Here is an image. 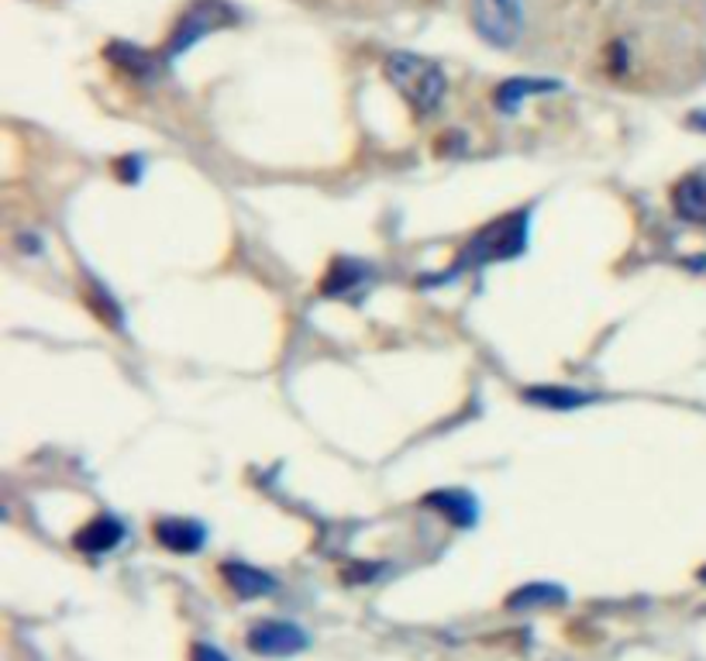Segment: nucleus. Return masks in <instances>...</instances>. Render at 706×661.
Instances as JSON below:
<instances>
[{"label": "nucleus", "mask_w": 706, "mask_h": 661, "mask_svg": "<svg viewBox=\"0 0 706 661\" xmlns=\"http://www.w3.org/2000/svg\"><path fill=\"white\" fill-rule=\"evenodd\" d=\"M524 235H528V220L507 217V220H500V225L487 228L469 245V259L472 263L510 259V255H517L520 248H524Z\"/></svg>", "instance_id": "obj_3"}, {"label": "nucleus", "mask_w": 706, "mask_h": 661, "mask_svg": "<svg viewBox=\"0 0 706 661\" xmlns=\"http://www.w3.org/2000/svg\"><path fill=\"white\" fill-rule=\"evenodd\" d=\"M359 279H362V266L342 259V263L331 266V273H327V279H324V293H334V297H339V293H345V283L355 286Z\"/></svg>", "instance_id": "obj_11"}, {"label": "nucleus", "mask_w": 706, "mask_h": 661, "mask_svg": "<svg viewBox=\"0 0 706 661\" xmlns=\"http://www.w3.org/2000/svg\"><path fill=\"white\" fill-rule=\"evenodd\" d=\"M693 125H696V128H703V131H706V118H696V121H693Z\"/></svg>", "instance_id": "obj_13"}, {"label": "nucleus", "mask_w": 706, "mask_h": 661, "mask_svg": "<svg viewBox=\"0 0 706 661\" xmlns=\"http://www.w3.org/2000/svg\"><path fill=\"white\" fill-rule=\"evenodd\" d=\"M125 541V524L118 517H97L77 534V547L87 555H107Z\"/></svg>", "instance_id": "obj_5"}, {"label": "nucleus", "mask_w": 706, "mask_h": 661, "mask_svg": "<svg viewBox=\"0 0 706 661\" xmlns=\"http://www.w3.org/2000/svg\"><path fill=\"white\" fill-rule=\"evenodd\" d=\"M156 541L166 551H176V555H194V551L204 547L207 531L197 521H179V517H163L156 521Z\"/></svg>", "instance_id": "obj_4"}, {"label": "nucleus", "mask_w": 706, "mask_h": 661, "mask_svg": "<svg viewBox=\"0 0 706 661\" xmlns=\"http://www.w3.org/2000/svg\"><path fill=\"white\" fill-rule=\"evenodd\" d=\"M531 403H541V407H551V411H569V407H582V403H589L592 396L586 393H569V389H531L528 393Z\"/></svg>", "instance_id": "obj_10"}, {"label": "nucleus", "mask_w": 706, "mask_h": 661, "mask_svg": "<svg viewBox=\"0 0 706 661\" xmlns=\"http://www.w3.org/2000/svg\"><path fill=\"white\" fill-rule=\"evenodd\" d=\"M220 575H225V582L242 600H255V596H266V593L276 590V579H269L263 569H252L245 562H228L225 569H220Z\"/></svg>", "instance_id": "obj_6"}, {"label": "nucleus", "mask_w": 706, "mask_h": 661, "mask_svg": "<svg viewBox=\"0 0 706 661\" xmlns=\"http://www.w3.org/2000/svg\"><path fill=\"white\" fill-rule=\"evenodd\" d=\"M428 503L438 506L444 517H449L452 524H459V527H469L475 521V506H472L469 493H431Z\"/></svg>", "instance_id": "obj_8"}, {"label": "nucleus", "mask_w": 706, "mask_h": 661, "mask_svg": "<svg viewBox=\"0 0 706 661\" xmlns=\"http://www.w3.org/2000/svg\"><path fill=\"white\" fill-rule=\"evenodd\" d=\"M307 631L286 620H263L248 631V648L263 658H290L307 648Z\"/></svg>", "instance_id": "obj_2"}, {"label": "nucleus", "mask_w": 706, "mask_h": 661, "mask_svg": "<svg viewBox=\"0 0 706 661\" xmlns=\"http://www.w3.org/2000/svg\"><path fill=\"white\" fill-rule=\"evenodd\" d=\"M190 658H194V661H232L225 651H217V648H210V644H194Z\"/></svg>", "instance_id": "obj_12"}, {"label": "nucleus", "mask_w": 706, "mask_h": 661, "mask_svg": "<svg viewBox=\"0 0 706 661\" xmlns=\"http://www.w3.org/2000/svg\"><path fill=\"white\" fill-rule=\"evenodd\" d=\"M673 207H676L679 217L703 220V225H706V176L683 179L676 187V194H673Z\"/></svg>", "instance_id": "obj_7"}, {"label": "nucleus", "mask_w": 706, "mask_h": 661, "mask_svg": "<svg viewBox=\"0 0 706 661\" xmlns=\"http://www.w3.org/2000/svg\"><path fill=\"white\" fill-rule=\"evenodd\" d=\"M386 72H390V80L396 83V90L411 100L421 115H428V110L438 107V100L444 93V77H441V69L434 62L396 52V56H390Z\"/></svg>", "instance_id": "obj_1"}, {"label": "nucleus", "mask_w": 706, "mask_h": 661, "mask_svg": "<svg viewBox=\"0 0 706 661\" xmlns=\"http://www.w3.org/2000/svg\"><path fill=\"white\" fill-rule=\"evenodd\" d=\"M562 600H566L562 590H555V585H548V582H531V585H524V590H517L507 600V606L510 610H535V606H551V603H562Z\"/></svg>", "instance_id": "obj_9"}, {"label": "nucleus", "mask_w": 706, "mask_h": 661, "mask_svg": "<svg viewBox=\"0 0 706 661\" xmlns=\"http://www.w3.org/2000/svg\"><path fill=\"white\" fill-rule=\"evenodd\" d=\"M699 579H703V582H706V569H703V572H699Z\"/></svg>", "instance_id": "obj_14"}]
</instances>
